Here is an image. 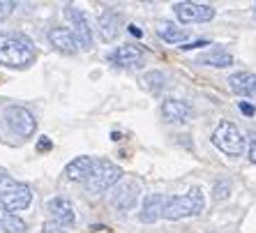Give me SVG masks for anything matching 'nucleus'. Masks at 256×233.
<instances>
[{"instance_id": "nucleus-1", "label": "nucleus", "mask_w": 256, "mask_h": 233, "mask_svg": "<svg viewBox=\"0 0 256 233\" xmlns=\"http://www.w3.org/2000/svg\"><path fill=\"white\" fill-rule=\"evenodd\" d=\"M37 58V51L26 35L21 32H2L0 35V65L5 67H24L32 65Z\"/></svg>"}, {"instance_id": "nucleus-2", "label": "nucleus", "mask_w": 256, "mask_h": 233, "mask_svg": "<svg viewBox=\"0 0 256 233\" xmlns=\"http://www.w3.org/2000/svg\"><path fill=\"white\" fill-rule=\"evenodd\" d=\"M206 208V198H203L201 190L198 187H192L187 194L182 196H171L166 198V206H164V220H171V222H178V220H185V217H196L203 212Z\"/></svg>"}, {"instance_id": "nucleus-3", "label": "nucleus", "mask_w": 256, "mask_h": 233, "mask_svg": "<svg viewBox=\"0 0 256 233\" xmlns=\"http://www.w3.org/2000/svg\"><path fill=\"white\" fill-rule=\"evenodd\" d=\"M120 178H122V168L118 164H114V162H108V160H100V162H95L92 174L86 180V187H88L90 194H102L108 187H114Z\"/></svg>"}, {"instance_id": "nucleus-4", "label": "nucleus", "mask_w": 256, "mask_h": 233, "mask_svg": "<svg viewBox=\"0 0 256 233\" xmlns=\"http://www.w3.org/2000/svg\"><path fill=\"white\" fill-rule=\"evenodd\" d=\"M212 144L226 152L231 157H238L242 155L244 150V136L240 134V130L233 122H220V127L212 132Z\"/></svg>"}, {"instance_id": "nucleus-5", "label": "nucleus", "mask_w": 256, "mask_h": 233, "mask_svg": "<svg viewBox=\"0 0 256 233\" xmlns=\"http://www.w3.org/2000/svg\"><path fill=\"white\" fill-rule=\"evenodd\" d=\"M5 122L10 125V130H12L14 134H18V136H24V138L32 136L37 130L35 116L24 106H7L5 108Z\"/></svg>"}, {"instance_id": "nucleus-6", "label": "nucleus", "mask_w": 256, "mask_h": 233, "mask_svg": "<svg viewBox=\"0 0 256 233\" xmlns=\"http://www.w3.org/2000/svg\"><path fill=\"white\" fill-rule=\"evenodd\" d=\"M173 12L182 24H201V21H210L214 16V7L201 5V2H176Z\"/></svg>"}, {"instance_id": "nucleus-7", "label": "nucleus", "mask_w": 256, "mask_h": 233, "mask_svg": "<svg viewBox=\"0 0 256 233\" xmlns=\"http://www.w3.org/2000/svg\"><path fill=\"white\" fill-rule=\"evenodd\" d=\"M30 201H32V192H30L28 185H21V182H16L12 190L5 192V194L0 196L2 210H5V212H12V215H16L18 210H26L30 206Z\"/></svg>"}, {"instance_id": "nucleus-8", "label": "nucleus", "mask_w": 256, "mask_h": 233, "mask_svg": "<svg viewBox=\"0 0 256 233\" xmlns=\"http://www.w3.org/2000/svg\"><path fill=\"white\" fill-rule=\"evenodd\" d=\"M65 16L72 21V32L76 37L78 48H92V32H90L88 18H86L84 12H78L76 7L67 5L65 7Z\"/></svg>"}, {"instance_id": "nucleus-9", "label": "nucleus", "mask_w": 256, "mask_h": 233, "mask_svg": "<svg viewBox=\"0 0 256 233\" xmlns=\"http://www.w3.org/2000/svg\"><path fill=\"white\" fill-rule=\"evenodd\" d=\"M192 116H194V108L182 100L171 97V100H164V104H162V118L166 122H187V120H192Z\"/></svg>"}, {"instance_id": "nucleus-10", "label": "nucleus", "mask_w": 256, "mask_h": 233, "mask_svg": "<svg viewBox=\"0 0 256 233\" xmlns=\"http://www.w3.org/2000/svg\"><path fill=\"white\" fill-rule=\"evenodd\" d=\"M48 42L54 44V48L60 51V54L74 56L78 51V42H76V37H74V32H72L70 28H62V26L51 28V32H48Z\"/></svg>"}, {"instance_id": "nucleus-11", "label": "nucleus", "mask_w": 256, "mask_h": 233, "mask_svg": "<svg viewBox=\"0 0 256 233\" xmlns=\"http://www.w3.org/2000/svg\"><path fill=\"white\" fill-rule=\"evenodd\" d=\"M108 60L118 67H136L143 60V48L136 46V44H122L108 56Z\"/></svg>"}, {"instance_id": "nucleus-12", "label": "nucleus", "mask_w": 256, "mask_h": 233, "mask_svg": "<svg viewBox=\"0 0 256 233\" xmlns=\"http://www.w3.org/2000/svg\"><path fill=\"white\" fill-rule=\"evenodd\" d=\"M48 212H51V217H54V222L58 226H72L74 220H76L72 201H67L62 196H56L48 201Z\"/></svg>"}, {"instance_id": "nucleus-13", "label": "nucleus", "mask_w": 256, "mask_h": 233, "mask_svg": "<svg viewBox=\"0 0 256 233\" xmlns=\"http://www.w3.org/2000/svg\"><path fill=\"white\" fill-rule=\"evenodd\" d=\"M164 206H166V198L162 196V194H148L146 201H143L141 212H138V220L143 224H152V222H157L164 215Z\"/></svg>"}, {"instance_id": "nucleus-14", "label": "nucleus", "mask_w": 256, "mask_h": 233, "mask_svg": "<svg viewBox=\"0 0 256 233\" xmlns=\"http://www.w3.org/2000/svg\"><path fill=\"white\" fill-rule=\"evenodd\" d=\"M138 198V185L136 182H125V185H120L118 190L114 192V206L120 210V212H127V210L134 208Z\"/></svg>"}, {"instance_id": "nucleus-15", "label": "nucleus", "mask_w": 256, "mask_h": 233, "mask_svg": "<svg viewBox=\"0 0 256 233\" xmlns=\"http://www.w3.org/2000/svg\"><path fill=\"white\" fill-rule=\"evenodd\" d=\"M92 166H95V160L88 155H81L67 164L65 176L70 180H74V182H81V180H88V176L92 174Z\"/></svg>"}, {"instance_id": "nucleus-16", "label": "nucleus", "mask_w": 256, "mask_h": 233, "mask_svg": "<svg viewBox=\"0 0 256 233\" xmlns=\"http://www.w3.org/2000/svg\"><path fill=\"white\" fill-rule=\"evenodd\" d=\"M228 88L238 95H256V74L238 72L228 78Z\"/></svg>"}, {"instance_id": "nucleus-17", "label": "nucleus", "mask_w": 256, "mask_h": 233, "mask_svg": "<svg viewBox=\"0 0 256 233\" xmlns=\"http://www.w3.org/2000/svg\"><path fill=\"white\" fill-rule=\"evenodd\" d=\"M120 32V16L116 12H104L100 16V35L104 42H114Z\"/></svg>"}, {"instance_id": "nucleus-18", "label": "nucleus", "mask_w": 256, "mask_h": 233, "mask_svg": "<svg viewBox=\"0 0 256 233\" xmlns=\"http://www.w3.org/2000/svg\"><path fill=\"white\" fill-rule=\"evenodd\" d=\"M157 32H160V37L164 40V42H168V44H180V46H182V42H185L187 35H190L185 28H178V26H173V24H160Z\"/></svg>"}, {"instance_id": "nucleus-19", "label": "nucleus", "mask_w": 256, "mask_h": 233, "mask_svg": "<svg viewBox=\"0 0 256 233\" xmlns=\"http://www.w3.org/2000/svg\"><path fill=\"white\" fill-rule=\"evenodd\" d=\"M26 222L21 217L12 215V212H0V231L2 233H26Z\"/></svg>"}, {"instance_id": "nucleus-20", "label": "nucleus", "mask_w": 256, "mask_h": 233, "mask_svg": "<svg viewBox=\"0 0 256 233\" xmlns=\"http://www.w3.org/2000/svg\"><path fill=\"white\" fill-rule=\"evenodd\" d=\"M196 62H201V65H212V67H228L233 62V56L226 54V51L214 48V51H210V54H206V56H198Z\"/></svg>"}, {"instance_id": "nucleus-21", "label": "nucleus", "mask_w": 256, "mask_h": 233, "mask_svg": "<svg viewBox=\"0 0 256 233\" xmlns=\"http://www.w3.org/2000/svg\"><path fill=\"white\" fill-rule=\"evenodd\" d=\"M164 74L162 72H148L146 76L141 78V84H143V88L146 90H150V92H160L162 90V86H164Z\"/></svg>"}, {"instance_id": "nucleus-22", "label": "nucleus", "mask_w": 256, "mask_h": 233, "mask_svg": "<svg viewBox=\"0 0 256 233\" xmlns=\"http://www.w3.org/2000/svg\"><path fill=\"white\" fill-rule=\"evenodd\" d=\"M228 192H231V182H228V180H222V182L214 185V198H217V201H220V198H226Z\"/></svg>"}, {"instance_id": "nucleus-23", "label": "nucleus", "mask_w": 256, "mask_h": 233, "mask_svg": "<svg viewBox=\"0 0 256 233\" xmlns=\"http://www.w3.org/2000/svg\"><path fill=\"white\" fill-rule=\"evenodd\" d=\"M14 7L16 5H14L12 0H0V21H5V18L14 12Z\"/></svg>"}, {"instance_id": "nucleus-24", "label": "nucleus", "mask_w": 256, "mask_h": 233, "mask_svg": "<svg viewBox=\"0 0 256 233\" xmlns=\"http://www.w3.org/2000/svg\"><path fill=\"white\" fill-rule=\"evenodd\" d=\"M14 185H16V180H12V178H10V176H7V174H0V196H2L5 192H10V190H12Z\"/></svg>"}, {"instance_id": "nucleus-25", "label": "nucleus", "mask_w": 256, "mask_h": 233, "mask_svg": "<svg viewBox=\"0 0 256 233\" xmlns=\"http://www.w3.org/2000/svg\"><path fill=\"white\" fill-rule=\"evenodd\" d=\"M42 233H65L62 231V226H58V224H51V222H46L42 226Z\"/></svg>"}, {"instance_id": "nucleus-26", "label": "nucleus", "mask_w": 256, "mask_h": 233, "mask_svg": "<svg viewBox=\"0 0 256 233\" xmlns=\"http://www.w3.org/2000/svg\"><path fill=\"white\" fill-rule=\"evenodd\" d=\"M51 148H54V144H51L46 136L40 138V144H37V150H40V152H44V150H51Z\"/></svg>"}, {"instance_id": "nucleus-27", "label": "nucleus", "mask_w": 256, "mask_h": 233, "mask_svg": "<svg viewBox=\"0 0 256 233\" xmlns=\"http://www.w3.org/2000/svg\"><path fill=\"white\" fill-rule=\"evenodd\" d=\"M240 111H242L244 116H254V114H256V108L252 106V104H244V102L240 104Z\"/></svg>"}, {"instance_id": "nucleus-28", "label": "nucleus", "mask_w": 256, "mask_h": 233, "mask_svg": "<svg viewBox=\"0 0 256 233\" xmlns=\"http://www.w3.org/2000/svg\"><path fill=\"white\" fill-rule=\"evenodd\" d=\"M250 160H252V162H254V164H256V141H254V144L250 146Z\"/></svg>"}, {"instance_id": "nucleus-29", "label": "nucleus", "mask_w": 256, "mask_h": 233, "mask_svg": "<svg viewBox=\"0 0 256 233\" xmlns=\"http://www.w3.org/2000/svg\"><path fill=\"white\" fill-rule=\"evenodd\" d=\"M130 32H132V35H141V30H138V28H134V26H132V28H130Z\"/></svg>"}]
</instances>
